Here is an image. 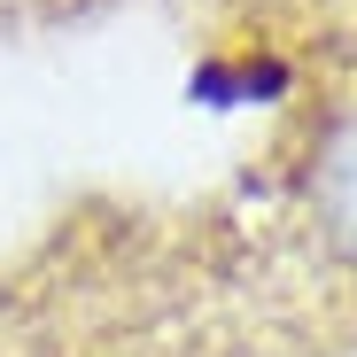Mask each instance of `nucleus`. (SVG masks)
<instances>
[{"mask_svg":"<svg viewBox=\"0 0 357 357\" xmlns=\"http://www.w3.org/2000/svg\"><path fill=\"white\" fill-rule=\"evenodd\" d=\"M303 202H311L319 249L357 280V109H334L319 125L311 163H303Z\"/></svg>","mask_w":357,"mask_h":357,"instance_id":"obj_1","label":"nucleus"}]
</instances>
